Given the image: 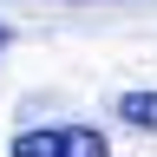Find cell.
Returning a JSON list of instances; mask_svg holds the SVG:
<instances>
[{
    "label": "cell",
    "instance_id": "cell-1",
    "mask_svg": "<svg viewBox=\"0 0 157 157\" xmlns=\"http://www.w3.org/2000/svg\"><path fill=\"white\" fill-rule=\"evenodd\" d=\"M13 157H111V144L92 124H39L13 137Z\"/></svg>",
    "mask_w": 157,
    "mask_h": 157
},
{
    "label": "cell",
    "instance_id": "cell-2",
    "mask_svg": "<svg viewBox=\"0 0 157 157\" xmlns=\"http://www.w3.org/2000/svg\"><path fill=\"white\" fill-rule=\"evenodd\" d=\"M118 118L131 131H157V92H124L118 98Z\"/></svg>",
    "mask_w": 157,
    "mask_h": 157
},
{
    "label": "cell",
    "instance_id": "cell-3",
    "mask_svg": "<svg viewBox=\"0 0 157 157\" xmlns=\"http://www.w3.org/2000/svg\"><path fill=\"white\" fill-rule=\"evenodd\" d=\"M0 52H7V26H0Z\"/></svg>",
    "mask_w": 157,
    "mask_h": 157
}]
</instances>
